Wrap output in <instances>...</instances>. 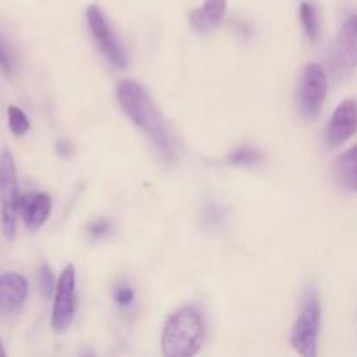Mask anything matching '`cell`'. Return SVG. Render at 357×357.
Segmentation results:
<instances>
[{
	"instance_id": "e0dca14e",
	"label": "cell",
	"mask_w": 357,
	"mask_h": 357,
	"mask_svg": "<svg viewBox=\"0 0 357 357\" xmlns=\"http://www.w3.org/2000/svg\"><path fill=\"white\" fill-rule=\"evenodd\" d=\"M38 282H40V291L44 298H51V293L54 291V275L49 265H42L38 271Z\"/></svg>"
},
{
	"instance_id": "3957f363",
	"label": "cell",
	"mask_w": 357,
	"mask_h": 357,
	"mask_svg": "<svg viewBox=\"0 0 357 357\" xmlns=\"http://www.w3.org/2000/svg\"><path fill=\"white\" fill-rule=\"evenodd\" d=\"M321 330V303L319 295L309 288L302 298L298 317L291 330V345L300 356L314 357L317 354V340Z\"/></svg>"
},
{
	"instance_id": "2e32d148",
	"label": "cell",
	"mask_w": 357,
	"mask_h": 357,
	"mask_svg": "<svg viewBox=\"0 0 357 357\" xmlns=\"http://www.w3.org/2000/svg\"><path fill=\"white\" fill-rule=\"evenodd\" d=\"M7 119H9V129L13 131V135L23 136L30 129V121H28L26 114L14 105L7 108Z\"/></svg>"
},
{
	"instance_id": "52a82bcc",
	"label": "cell",
	"mask_w": 357,
	"mask_h": 357,
	"mask_svg": "<svg viewBox=\"0 0 357 357\" xmlns=\"http://www.w3.org/2000/svg\"><path fill=\"white\" fill-rule=\"evenodd\" d=\"M87 24H89L91 35L96 40L98 47L101 49L105 56H107L108 61L112 63L117 68L124 70L128 66V54L122 49V45L119 44L117 38H115L114 31H112L110 24H108L107 17L101 13V9L98 6H89L87 7Z\"/></svg>"
},
{
	"instance_id": "8992f818",
	"label": "cell",
	"mask_w": 357,
	"mask_h": 357,
	"mask_svg": "<svg viewBox=\"0 0 357 357\" xmlns=\"http://www.w3.org/2000/svg\"><path fill=\"white\" fill-rule=\"evenodd\" d=\"M75 267L66 265L56 284L54 305H52L51 324L56 333H65L72 326L77 309V291H75Z\"/></svg>"
},
{
	"instance_id": "5bb4252c",
	"label": "cell",
	"mask_w": 357,
	"mask_h": 357,
	"mask_svg": "<svg viewBox=\"0 0 357 357\" xmlns=\"http://www.w3.org/2000/svg\"><path fill=\"white\" fill-rule=\"evenodd\" d=\"M300 21L303 24L307 37L310 42H316L319 38V23H317L316 7L309 2L300 3Z\"/></svg>"
},
{
	"instance_id": "8fae6325",
	"label": "cell",
	"mask_w": 357,
	"mask_h": 357,
	"mask_svg": "<svg viewBox=\"0 0 357 357\" xmlns=\"http://www.w3.org/2000/svg\"><path fill=\"white\" fill-rule=\"evenodd\" d=\"M52 201L47 194L23 195L17 199V213L28 230H38L49 218Z\"/></svg>"
},
{
	"instance_id": "ffe728a7",
	"label": "cell",
	"mask_w": 357,
	"mask_h": 357,
	"mask_svg": "<svg viewBox=\"0 0 357 357\" xmlns=\"http://www.w3.org/2000/svg\"><path fill=\"white\" fill-rule=\"evenodd\" d=\"M56 152L61 157H70L73 153L72 143L66 142V139H61V142H58V145H56Z\"/></svg>"
},
{
	"instance_id": "30bf717a",
	"label": "cell",
	"mask_w": 357,
	"mask_h": 357,
	"mask_svg": "<svg viewBox=\"0 0 357 357\" xmlns=\"http://www.w3.org/2000/svg\"><path fill=\"white\" fill-rule=\"evenodd\" d=\"M28 296V281L17 272L0 275V312L13 314L23 307Z\"/></svg>"
},
{
	"instance_id": "d6986e66",
	"label": "cell",
	"mask_w": 357,
	"mask_h": 357,
	"mask_svg": "<svg viewBox=\"0 0 357 357\" xmlns=\"http://www.w3.org/2000/svg\"><path fill=\"white\" fill-rule=\"evenodd\" d=\"M112 230L110 220H96L89 225V234L93 237H105Z\"/></svg>"
},
{
	"instance_id": "9c48e42d",
	"label": "cell",
	"mask_w": 357,
	"mask_h": 357,
	"mask_svg": "<svg viewBox=\"0 0 357 357\" xmlns=\"http://www.w3.org/2000/svg\"><path fill=\"white\" fill-rule=\"evenodd\" d=\"M357 124V110L356 101L347 100L340 103L331 117L326 129V143L331 149L344 145L347 139H351L356 132Z\"/></svg>"
},
{
	"instance_id": "277c9868",
	"label": "cell",
	"mask_w": 357,
	"mask_h": 357,
	"mask_svg": "<svg viewBox=\"0 0 357 357\" xmlns=\"http://www.w3.org/2000/svg\"><path fill=\"white\" fill-rule=\"evenodd\" d=\"M328 93V75L324 68L317 63H309L300 75L298 87H296V107L302 117L312 119L319 117L323 110L324 100Z\"/></svg>"
},
{
	"instance_id": "7c38bea8",
	"label": "cell",
	"mask_w": 357,
	"mask_h": 357,
	"mask_svg": "<svg viewBox=\"0 0 357 357\" xmlns=\"http://www.w3.org/2000/svg\"><path fill=\"white\" fill-rule=\"evenodd\" d=\"M227 13V0H204L201 7L190 14V23L201 33L215 30Z\"/></svg>"
},
{
	"instance_id": "5b68a950",
	"label": "cell",
	"mask_w": 357,
	"mask_h": 357,
	"mask_svg": "<svg viewBox=\"0 0 357 357\" xmlns=\"http://www.w3.org/2000/svg\"><path fill=\"white\" fill-rule=\"evenodd\" d=\"M17 176L16 164L9 150H3L0 155V204H2V227L7 237L16 234L17 215Z\"/></svg>"
},
{
	"instance_id": "7a4b0ae2",
	"label": "cell",
	"mask_w": 357,
	"mask_h": 357,
	"mask_svg": "<svg viewBox=\"0 0 357 357\" xmlns=\"http://www.w3.org/2000/svg\"><path fill=\"white\" fill-rule=\"evenodd\" d=\"M204 337V321L197 307H181L167 319L160 337V349L166 357H190L201 351Z\"/></svg>"
},
{
	"instance_id": "ac0fdd59",
	"label": "cell",
	"mask_w": 357,
	"mask_h": 357,
	"mask_svg": "<svg viewBox=\"0 0 357 357\" xmlns=\"http://www.w3.org/2000/svg\"><path fill=\"white\" fill-rule=\"evenodd\" d=\"M114 300L117 305L121 307H129L132 302H135V291L129 284L126 282H121V284L115 286L114 289Z\"/></svg>"
},
{
	"instance_id": "9a60e30c",
	"label": "cell",
	"mask_w": 357,
	"mask_h": 357,
	"mask_svg": "<svg viewBox=\"0 0 357 357\" xmlns=\"http://www.w3.org/2000/svg\"><path fill=\"white\" fill-rule=\"evenodd\" d=\"M260 160H261V153L258 152V150L250 149V146H241V149H236L234 152L229 153V157H227V162L239 167L257 166Z\"/></svg>"
},
{
	"instance_id": "4fadbf2b",
	"label": "cell",
	"mask_w": 357,
	"mask_h": 357,
	"mask_svg": "<svg viewBox=\"0 0 357 357\" xmlns=\"http://www.w3.org/2000/svg\"><path fill=\"white\" fill-rule=\"evenodd\" d=\"M333 176L342 190L354 194L357 188V149L351 146L347 152L342 153L333 167Z\"/></svg>"
},
{
	"instance_id": "6da1fadb",
	"label": "cell",
	"mask_w": 357,
	"mask_h": 357,
	"mask_svg": "<svg viewBox=\"0 0 357 357\" xmlns=\"http://www.w3.org/2000/svg\"><path fill=\"white\" fill-rule=\"evenodd\" d=\"M117 100L126 115L146 136H150L160 155L166 157V159H173L174 149L173 143H171V136L167 132L166 124H164L162 115L157 110L155 103L149 96V93L135 80H122L117 87Z\"/></svg>"
},
{
	"instance_id": "ba28073f",
	"label": "cell",
	"mask_w": 357,
	"mask_h": 357,
	"mask_svg": "<svg viewBox=\"0 0 357 357\" xmlns=\"http://www.w3.org/2000/svg\"><path fill=\"white\" fill-rule=\"evenodd\" d=\"M333 70L338 77H349L356 68L357 61V17L351 16L342 26L337 42L333 45Z\"/></svg>"
},
{
	"instance_id": "7402d4cb",
	"label": "cell",
	"mask_w": 357,
	"mask_h": 357,
	"mask_svg": "<svg viewBox=\"0 0 357 357\" xmlns=\"http://www.w3.org/2000/svg\"><path fill=\"white\" fill-rule=\"evenodd\" d=\"M6 356V351H3V347H2V342H0V357H3Z\"/></svg>"
},
{
	"instance_id": "44dd1931",
	"label": "cell",
	"mask_w": 357,
	"mask_h": 357,
	"mask_svg": "<svg viewBox=\"0 0 357 357\" xmlns=\"http://www.w3.org/2000/svg\"><path fill=\"white\" fill-rule=\"evenodd\" d=\"M0 68H2V72L10 73V61L7 58V52L3 51L2 44H0Z\"/></svg>"
}]
</instances>
